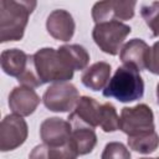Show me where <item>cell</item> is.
<instances>
[{
    "label": "cell",
    "instance_id": "obj_14",
    "mask_svg": "<svg viewBox=\"0 0 159 159\" xmlns=\"http://www.w3.org/2000/svg\"><path fill=\"white\" fill-rule=\"evenodd\" d=\"M109 77L111 65L107 62H96L82 73L81 81L87 88L92 91H99L107 86Z\"/></svg>",
    "mask_w": 159,
    "mask_h": 159
},
{
    "label": "cell",
    "instance_id": "obj_23",
    "mask_svg": "<svg viewBox=\"0 0 159 159\" xmlns=\"http://www.w3.org/2000/svg\"><path fill=\"white\" fill-rule=\"evenodd\" d=\"M103 159L107 158H116V159H128L130 158V153L127 150V148L122 143H109L106 145L104 152L102 154Z\"/></svg>",
    "mask_w": 159,
    "mask_h": 159
},
{
    "label": "cell",
    "instance_id": "obj_18",
    "mask_svg": "<svg viewBox=\"0 0 159 159\" xmlns=\"http://www.w3.org/2000/svg\"><path fill=\"white\" fill-rule=\"evenodd\" d=\"M128 145L130 149H133L137 153L140 154H150L157 150L159 145V135L157 132L140 135V137H134V138H128Z\"/></svg>",
    "mask_w": 159,
    "mask_h": 159
},
{
    "label": "cell",
    "instance_id": "obj_10",
    "mask_svg": "<svg viewBox=\"0 0 159 159\" xmlns=\"http://www.w3.org/2000/svg\"><path fill=\"white\" fill-rule=\"evenodd\" d=\"M39 103H40V97L37 96L35 89L29 86L22 84L20 87H15L9 96L10 109L14 113L20 114L22 117L32 114L37 108Z\"/></svg>",
    "mask_w": 159,
    "mask_h": 159
},
{
    "label": "cell",
    "instance_id": "obj_7",
    "mask_svg": "<svg viewBox=\"0 0 159 159\" xmlns=\"http://www.w3.org/2000/svg\"><path fill=\"white\" fill-rule=\"evenodd\" d=\"M27 124L22 116L9 114L0 124V150L9 152L22 145L27 138Z\"/></svg>",
    "mask_w": 159,
    "mask_h": 159
},
{
    "label": "cell",
    "instance_id": "obj_24",
    "mask_svg": "<svg viewBox=\"0 0 159 159\" xmlns=\"http://www.w3.org/2000/svg\"><path fill=\"white\" fill-rule=\"evenodd\" d=\"M147 70H149L154 75H159V41L150 47Z\"/></svg>",
    "mask_w": 159,
    "mask_h": 159
},
{
    "label": "cell",
    "instance_id": "obj_2",
    "mask_svg": "<svg viewBox=\"0 0 159 159\" xmlns=\"http://www.w3.org/2000/svg\"><path fill=\"white\" fill-rule=\"evenodd\" d=\"M144 94V82L139 71L129 65L118 67L107 86L103 88V96L116 98L119 102L128 103L140 99Z\"/></svg>",
    "mask_w": 159,
    "mask_h": 159
},
{
    "label": "cell",
    "instance_id": "obj_1",
    "mask_svg": "<svg viewBox=\"0 0 159 159\" xmlns=\"http://www.w3.org/2000/svg\"><path fill=\"white\" fill-rule=\"evenodd\" d=\"M37 0H0V42L22 39Z\"/></svg>",
    "mask_w": 159,
    "mask_h": 159
},
{
    "label": "cell",
    "instance_id": "obj_12",
    "mask_svg": "<svg viewBox=\"0 0 159 159\" xmlns=\"http://www.w3.org/2000/svg\"><path fill=\"white\" fill-rule=\"evenodd\" d=\"M150 47L140 39H133L128 41L119 53V58L123 65H129L135 67L138 71L147 70L149 60Z\"/></svg>",
    "mask_w": 159,
    "mask_h": 159
},
{
    "label": "cell",
    "instance_id": "obj_5",
    "mask_svg": "<svg viewBox=\"0 0 159 159\" xmlns=\"http://www.w3.org/2000/svg\"><path fill=\"white\" fill-rule=\"evenodd\" d=\"M132 29L119 20H109L96 24L92 31V37L96 45L108 55H117L125 37Z\"/></svg>",
    "mask_w": 159,
    "mask_h": 159
},
{
    "label": "cell",
    "instance_id": "obj_17",
    "mask_svg": "<svg viewBox=\"0 0 159 159\" xmlns=\"http://www.w3.org/2000/svg\"><path fill=\"white\" fill-rule=\"evenodd\" d=\"M78 157L75 150L71 148L70 143L63 147H48L46 144H41L34 148L30 153V158H60V159H73Z\"/></svg>",
    "mask_w": 159,
    "mask_h": 159
},
{
    "label": "cell",
    "instance_id": "obj_21",
    "mask_svg": "<svg viewBox=\"0 0 159 159\" xmlns=\"http://www.w3.org/2000/svg\"><path fill=\"white\" fill-rule=\"evenodd\" d=\"M140 15L155 37H159V1L143 6Z\"/></svg>",
    "mask_w": 159,
    "mask_h": 159
},
{
    "label": "cell",
    "instance_id": "obj_9",
    "mask_svg": "<svg viewBox=\"0 0 159 159\" xmlns=\"http://www.w3.org/2000/svg\"><path fill=\"white\" fill-rule=\"evenodd\" d=\"M102 118V104H99L92 97H80L73 112L70 114L68 119L75 125H88L99 127Z\"/></svg>",
    "mask_w": 159,
    "mask_h": 159
},
{
    "label": "cell",
    "instance_id": "obj_25",
    "mask_svg": "<svg viewBox=\"0 0 159 159\" xmlns=\"http://www.w3.org/2000/svg\"><path fill=\"white\" fill-rule=\"evenodd\" d=\"M157 98H158V103H159V83L157 84Z\"/></svg>",
    "mask_w": 159,
    "mask_h": 159
},
{
    "label": "cell",
    "instance_id": "obj_11",
    "mask_svg": "<svg viewBox=\"0 0 159 159\" xmlns=\"http://www.w3.org/2000/svg\"><path fill=\"white\" fill-rule=\"evenodd\" d=\"M75 27L76 25L72 15L62 9L53 10L46 20V29L55 40L70 41L75 34Z\"/></svg>",
    "mask_w": 159,
    "mask_h": 159
},
{
    "label": "cell",
    "instance_id": "obj_22",
    "mask_svg": "<svg viewBox=\"0 0 159 159\" xmlns=\"http://www.w3.org/2000/svg\"><path fill=\"white\" fill-rule=\"evenodd\" d=\"M92 19L94 20L96 24L114 20L112 6H111V0H101L96 2L92 7Z\"/></svg>",
    "mask_w": 159,
    "mask_h": 159
},
{
    "label": "cell",
    "instance_id": "obj_13",
    "mask_svg": "<svg viewBox=\"0 0 159 159\" xmlns=\"http://www.w3.org/2000/svg\"><path fill=\"white\" fill-rule=\"evenodd\" d=\"M71 148L77 155H84L93 150L97 144V135L92 127L75 125L68 140Z\"/></svg>",
    "mask_w": 159,
    "mask_h": 159
},
{
    "label": "cell",
    "instance_id": "obj_3",
    "mask_svg": "<svg viewBox=\"0 0 159 159\" xmlns=\"http://www.w3.org/2000/svg\"><path fill=\"white\" fill-rule=\"evenodd\" d=\"M39 78L43 83L66 82L73 77L75 70L66 62L58 50L45 47L32 55Z\"/></svg>",
    "mask_w": 159,
    "mask_h": 159
},
{
    "label": "cell",
    "instance_id": "obj_15",
    "mask_svg": "<svg viewBox=\"0 0 159 159\" xmlns=\"http://www.w3.org/2000/svg\"><path fill=\"white\" fill-rule=\"evenodd\" d=\"M29 58L30 55L19 48L4 50L1 52V68L6 75L17 78L26 70Z\"/></svg>",
    "mask_w": 159,
    "mask_h": 159
},
{
    "label": "cell",
    "instance_id": "obj_19",
    "mask_svg": "<svg viewBox=\"0 0 159 159\" xmlns=\"http://www.w3.org/2000/svg\"><path fill=\"white\" fill-rule=\"evenodd\" d=\"M137 0H111L114 20L127 21L134 16Z\"/></svg>",
    "mask_w": 159,
    "mask_h": 159
},
{
    "label": "cell",
    "instance_id": "obj_16",
    "mask_svg": "<svg viewBox=\"0 0 159 159\" xmlns=\"http://www.w3.org/2000/svg\"><path fill=\"white\" fill-rule=\"evenodd\" d=\"M58 52L75 71L83 70L88 65L89 55L81 45H63L58 48Z\"/></svg>",
    "mask_w": 159,
    "mask_h": 159
},
{
    "label": "cell",
    "instance_id": "obj_20",
    "mask_svg": "<svg viewBox=\"0 0 159 159\" xmlns=\"http://www.w3.org/2000/svg\"><path fill=\"white\" fill-rule=\"evenodd\" d=\"M103 132H116L119 129V116L117 114V111L113 104L111 103H103L102 104V118H101V125Z\"/></svg>",
    "mask_w": 159,
    "mask_h": 159
},
{
    "label": "cell",
    "instance_id": "obj_6",
    "mask_svg": "<svg viewBox=\"0 0 159 159\" xmlns=\"http://www.w3.org/2000/svg\"><path fill=\"white\" fill-rule=\"evenodd\" d=\"M80 99L77 88L66 82H57L50 86L42 97L43 104L52 112H70L72 111Z\"/></svg>",
    "mask_w": 159,
    "mask_h": 159
},
{
    "label": "cell",
    "instance_id": "obj_8",
    "mask_svg": "<svg viewBox=\"0 0 159 159\" xmlns=\"http://www.w3.org/2000/svg\"><path fill=\"white\" fill-rule=\"evenodd\" d=\"M72 132L70 120H63L57 117L47 118L41 123L40 137L43 144L48 147H63L68 144Z\"/></svg>",
    "mask_w": 159,
    "mask_h": 159
},
{
    "label": "cell",
    "instance_id": "obj_4",
    "mask_svg": "<svg viewBox=\"0 0 159 159\" xmlns=\"http://www.w3.org/2000/svg\"><path fill=\"white\" fill-rule=\"evenodd\" d=\"M119 129L128 138L140 137L155 132L154 116L147 104L124 107L119 117Z\"/></svg>",
    "mask_w": 159,
    "mask_h": 159
}]
</instances>
